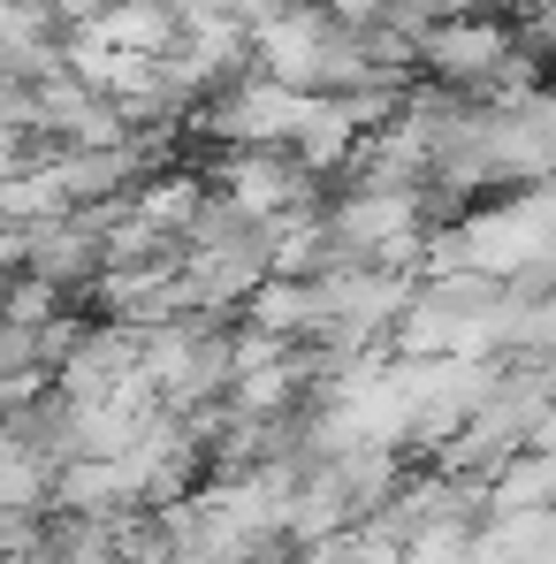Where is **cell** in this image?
<instances>
[{"instance_id":"cell-1","label":"cell","mask_w":556,"mask_h":564,"mask_svg":"<svg viewBox=\"0 0 556 564\" xmlns=\"http://www.w3.org/2000/svg\"><path fill=\"white\" fill-rule=\"evenodd\" d=\"M107 214L115 206H85V214H39L15 229V275L46 282L69 313L85 305V290L107 275Z\"/></svg>"},{"instance_id":"cell-2","label":"cell","mask_w":556,"mask_h":564,"mask_svg":"<svg viewBox=\"0 0 556 564\" xmlns=\"http://www.w3.org/2000/svg\"><path fill=\"white\" fill-rule=\"evenodd\" d=\"M31 381H46V367H39V328L0 321V397H15V389H31Z\"/></svg>"},{"instance_id":"cell-3","label":"cell","mask_w":556,"mask_h":564,"mask_svg":"<svg viewBox=\"0 0 556 564\" xmlns=\"http://www.w3.org/2000/svg\"><path fill=\"white\" fill-rule=\"evenodd\" d=\"M0 313H8V268H0Z\"/></svg>"}]
</instances>
